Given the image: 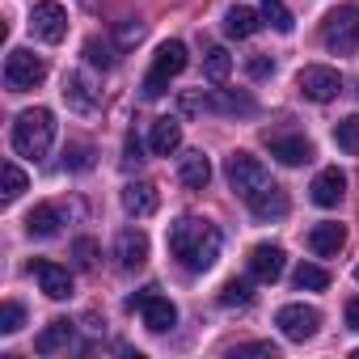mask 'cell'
<instances>
[{
	"mask_svg": "<svg viewBox=\"0 0 359 359\" xmlns=\"http://www.w3.org/2000/svg\"><path fill=\"white\" fill-rule=\"evenodd\" d=\"M43 76H47V64L34 51H26V47H13L9 51V60H5V85L13 93H26V89L43 85Z\"/></svg>",
	"mask_w": 359,
	"mask_h": 359,
	"instance_id": "obj_7",
	"label": "cell"
},
{
	"mask_svg": "<svg viewBox=\"0 0 359 359\" xmlns=\"http://www.w3.org/2000/svg\"><path fill=\"white\" fill-rule=\"evenodd\" d=\"M144 156H140V140L135 135H127V148H123V165H140Z\"/></svg>",
	"mask_w": 359,
	"mask_h": 359,
	"instance_id": "obj_39",
	"label": "cell"
},
{
	"mask_svg": "<svg viewBox=\"0 0 359 359\" xmlns=\"http://www.w3.org/2000/svg\"><path fill=\"white\" fill-rule=\"evenodd\" d=\"M177 110L182 114H195V110H203V114H254L258 102L250 93H241V89H212V93L195 89V93L177 97Z\"/></svg>",
	"mask_w": 359,
	"mask_h": 359,
	"instance_id": "obj_3",
	"label": "cell"
},
{
	"mask_svg": "<svg viewBox=\"0 0 359 359\" xmlns=\"http://www.w3.org/2000/svg\"><path fill=\"white\" fill-rule=\"evenodd\" d=\"M140 39H144V26H140V22H123V26H118V43H123V47H131V43H140Z\"/></svg>",
	"mask_w": 359,
	"mask_h": 359,
	"instance_id": "obj_38",
	"label": "cell"
},
{
	"mask_svg": "<svg viewBox=\"0 0 359 359\" xmlns=\"http://www.w3.org/2000/svg\"><path fill=\"white\" fill-rule=\"evenodd\" d=\"M85 64L106 72V68H114V64H118V51H114L110 43H102V39H89V43H85Z\"/></svg>",
	"mask_w": 359,
	"mask_h": 359,
	"instance_id": "obj_29",
	"label": "cell"
},
{
	"mask_svg": "<svg viewBox=\"0 0 359 359\" xmlns=\"http://www.w3.org/2000/svg\"><path fill=\"white\" fill-rule=\"evenodd\" d=\"M355 359H359V351H355Z\"/></svg>",
	"mask_w": 359,
	"mask_h": 359,
	"instance_id": "obj_42",
	"label": "cell"
},
{
	"mask_svg": "<svg viewBox=\"0 0 359 359\" xmlns=\"http://www.w3.org/2000/svg\"><path fill=\"white\" fill-rule=\"evenodd\" d=\"M292 283H296L300 292H325V287H330V271L317 266V262H300L296 275H292Z\"/></svg>",
	"mask_w": 359,
	"mask_h": 359,
	"instance_id": "obj_27",
	"label": "cell"
},
{
	"mask_svg": "<svg viewBox=\"0 0 359 359\" xmlns=\"http://www.w3.org/2000/svg\"><path fill=\"white\" fill-rule=\"evenodd\" d=\"M127 309H131V313L140 309V317H144V325H148L152 334H165V330L177 325V309H173V300H165L156 287H144L140 296H131Z\"/></svg>",
	"mask_w": 359,
	"mask_h": 359,
	"instance_id": "obj_8",
	"label": "cell"
},
{
	"mask_svg": "<svg viewBox=\"0 0 359 359\" xmlns=\"http://www.w3.org/2000/svg\"><path fill=\"white\" fill-rule=\"evenodd\" d=\"M258 9H262V22L275 26L279 34H292L296 30V18H292V9L283 5V0H258Z\"/></svg>",
	"mask_w": 359,
	"mask_h": 359,
	"instance_id": "obj_28",
	"label": "cell"
},
{
	"mask_svg": "<svg viewBox=\"0 0 359 359\" xmlns=\"http://www.w3.org/2000/svg\"><path fill=\"white\" fill-rule=\"evenodd\" d=\"M283 266H287V254H283L279 245L262 241V245L250 250V275H254L258 283H275V279L283 275Z\"/></svg>",
	"mask_w": 359,
	"mask_h": 359,
	"instance_id": "obj_13",
	"label": "cell"
},
{
	"mask_svg": "<svg viewBox=\"0 0 359 359\" xmlns=\"http://www.w3.org/2000/svg\"><path fill=\"white\" fill-rule=\"evenodd\" d=\"M321 43L334 55H355L359 51V5H338L321 22Z\"/></svg>",
	"mask_w": 359,
	"mask_h": 359,
	"instance_id": "obj_4",
	"label": "cell"
},
{
	"mask_svg": "<svg viewBox=\"0 0 359 359\" xmlns=\"http://www.w3.org/2000/svg\"><path fill=\"white\" fill-rule=\"evenodd\" d=\"M275 325H279V334H283L287 342H304V338L317 334L321 313H317L313 304H283V309L275 313Z\"/></svg>",
	"mask_w": 359,
	"mask_h": 359,
	"instance_id": "obj_11",
	"label": "cell"
},
{
	"mask_svg": "<svg viewBox=\"0 0 359 359\" xmlns=\"http://www.w3.org/2000/svg\"><path fill=\"white\" fill-rule=\"evenodd\" d=\"M26 325V309L18 300H5V309H0V334H18Z\"/></svg>",
	"mask_w": 359,
	"mask_h": 359,
	"instance_id": "obj_34",
	"label": "cell"
},
{
	"mask_svg": "<svg viewBox=\"0 0 359 359\" xmlns=\"http://www.w3.org/2000/svg\"><path fill=\"white\" fill-rule=\"evenodd\" d=\"M114 258L123 271H140L148 262V233L144 229H123L118 241H114Z\"/></svg>",
	"mask_w": 359,
	"mask_h": 359,
	"instance_id": "obj_15",
	"label": "cell"
},
{
	"mask_svg": "<svg viewBox=\"0 0 359 359\" xmlns=\"http://www.w3.org/2000/svg\"><path fill=\"white\" fill-rule=\"evenodd\" d=\"M237 355H271V359H279V346L275 342H241Z\"/></svg>",
	"mask_w": 359,
	"mask_h": 359,
	"instance_id": "obj_37",
	"label": "cell"
},
{
	"mask_svg": "<svg viewBox=\"0 0 359 359\" xmlns=\"http://www.w3.org/2000/svg\"><path fill=\"white\" fill-rule=\"evenodd\" d=\"M334 144H338L342 152L359 156V114H351V118H342V123L334 127Z\"/></svg>",
	"mask_w": 359,
	"mask_h": 359,
	"instance_id": "obj_31",
	"label": "cell"
},
{
	"mask_svg": "<svg viewBox=\"0 0 359 359\" xmlns=\"http://www.w3.org/2000/svg\"><path fill=\"white\" fill-rule=\"evenodd\" d=\"M0 173H5V191H0V199H5V203L22 199V195H26V187H30V177H26L13 161H5V169H0Z\"/></svg>",
	"mask_w": 359,
	"mask_h": 359,
	"instance_id": "obj_30",
	"label": "cell"
},
{
	"mask_svg": "<svg viewBox=\"0 0 359 359\" xmlns=\"http://www.w3.org/2000/svg\"><path fill=\"white\" fill-rule=\"evenodd\" d=\"M266 140H271V156L279 165H304V161H313V144L304 135H266Z\"/></svg>",
	"mask_w": 359,
	"mask_h": 359,
	"instance_id": "obj_20",
	"label": "cell"
},
{
	"mask_svg": "<svg viewBox=\"0 0 359 359\" xmlns=\"http://www.w3.org/2000/svg\"><path fill=\"white\" fill-rule=\"evenodd\" d=\"M148 148L156 156L177 152V148H182V123H177V118H156L152 123V135H148Z\"/></svg>",
	"mask_w": 359,
	"mask_h": 359,
	"instance_id": "obj_23",
	"label": "cell"
},
{
	"mask_svg": "<svg viewBox=\"0 0 359 359\" xmlns=\"http://www.w3.org/2000/svg\"><path fill=\"white\" fill-rule=\"evenodd\" d=\"M156 208H161V195H156L152 182H127V187H123V212H127V216L144 220V216H152Z\"/></svg>",
	"mask_w": 359,
	"mask_h": 359,
	"instance_id": "obj_17",
	"label": "cell"
},
{
	"mask_svg": "<svg viewBox=\"0 0 359 359\" xmlns=\"http://www.w3.org/2000/svg\"><path fill=\"white\" fill-rule=\"evenodd\" d=\"M245 203H250L254 220H283V216H287V208H292V203H287V191H279L275 182H271V187H262V191H258L254 199H245Z\"/></svg>",
	"mask_w": 359,
	"mask_h": 359,
	"instance_id": "obj_18",
	"label": "cell"
},
{
	"mask_svg": "<svg viewBox=\"0 0 359 359\" xmlns=\"http://www.w3.org/2000/svg\"><path fill=\"white\" fill-rule=\"evenodd\" d=\"M245 68H250V76H254V81H262V76H271V72H275V60H271V55H254Z\"/></svg>",
	"mask_w": 359,
	"mask_h": 359,
	"instance_id": "obj_36",
	"label": "cell"
},
{
	"mask_svg": "<svg viewBox=\"0 0 359 359\" xmlns=\"http://www.w3.org/2000/svg\"><path fill=\"white\" fill-rule=\"evenodd\" d=\"M51 140H55V114L47 106H34V110L18 114V123H13V152L18 156L43 161L51 152Z\"/></svg>",
	"mask_w": 359,
	"mask_h": 359,
	"instance_id": "obj_2",
	"label": "cell"
},
{
	"mask_svg": "<svg viewBox=\"0 0 359 359\" xmlns=\"http://www.w3.org/2000/svg\"><path fill=\"white\" fill-rule=\"evenodd\" d=\"M342 241H346V229H342L338 220H321V224H313V233H309V250H313L317 258H334V254L342 250Z\"/></svg>",
	"mask_w": 359,
	"mask_h": 359,
	"instance_id": "obj_21",
	"label": "cell"
},
{
	"mask_svg": "<svg viewBox=\"0 0 359 359\" xmlns=\"http://www.w3.org/2000/svg\"><path fill=\"white\" fill-rule=\"evenodd\" d=\"M177 177H182V187L203 191V187L212 182V161H208L203 152H187V156H182V165H177Z\"/></svg>",
	"mask_w": 359,
	"mask_h": 359,
	"instance_id": "obj_25",
	"label": "cell"
},
{
	"mask_svg": "<svg viewBox=\"0 0 359 359\" xmlns=\"http://www.w3.org/2000/svg\"><path fill=\"white\" fill-rule=\"evenodd\" d=\"M220 245H224V237L212 220L182 216V220L169 224V254L187 271H212L216 258H220Z\"/></svg>",
	"mask_w": 359,
	"mask_h": 359,
	"instance_id": "obj_1",
	"label": "cell"
},
{
	"mask_svg": "<svg viewBox=\"0 0 359 359\" xmlns=\"http://www.w3.org/2000/svg\"><path fill=\"white\" fill-rule=\"evenodd\" d=\"M355 283H359V266H355Z\"/></svg>",
	"mask_w": 359,
	"mask_h": 359,
	"instance_id": "obj_41",
	"label": "cell"
},
{
	"mask_svg": "<svg viewBox=\"0 0 359 359\" xmlns=\"http://www.w3.org/2000/svg\"><path fill=\"white\" fill-rule=\"evenodd\" d=\"M342 195H346V173H342L338 165L321 169V173L313 177V187H309V199H313L317 208H338Z\"/></svg>",
	"mask_w": 359,
	"mask_h": 359,
	"instance_id": "obj_12",
	"label": "cell"
},
{
	"mask_svg": "<svg viewBox=\"0 0 359 359\" xmlns=\"http://www.w3.org/2000/svg\"><path fill=\"white\" fill-rule=\"evenodd\" d=\"M224 177H229L233 195H241V199H254L262 187H271L266 165H262L258 156H250V152H233V156L224 161Z\"/></svg>",
	"mask_w": 359,
	"mask_h": 359,
	"instance_id": "obj_5",
	"label": "cell"
},
{
	"mask_svg": "<svg viewBox=\"0 0 359 359\" xmlns=\"http://www.w3.org/2000/svg\"><path fill=\"white\" fill-rule=\"evenodd\" d=\"M30 30H34V39H43V43H64L68 39V9L60 5V0H39V5L30 9Z\"/></svg>",
	"mask_w": 359,
	"mask_h": 359,
	"instance_id": "obj_9",
	"label": "cell"
},
{
	"mask_svg": "<svg viewBox=\"0 0 359 359\" xmlns=\"http://www.w3.org/2000/svg\"><path fill=\"white\" fill-rule=\"evenodd\" d=\"M346 330H355V334H359V296H355V300H346Z\"/></svg>",
	"mask_w": 359,
	"mask_h": 359,
	"instance_id": "obj_40",
	"label": "cell"
},
{
	"mask_svg": "<svg viewBox=\"0 0 359 359\" xmlns=\"http://www.w3.org/2000/svg\"><path fill=\"white\" fill-rule=\"evenodd\" d=\"M229 72H233V55H229L224 47H208V51H203V76H208L212 85H224Z\"/></svg>",
	"mask_w": 359,
	"mask_h": 359,
	"instance_id": "obj_26",
	"label": "cell"
},
{
	"mask_svg": "<svg viewBox=\"0 0 359 359\" xmlns=\"http://www.w3.org/2000/svg\"><path fill=\"white\" fill-rule=\"evenodd\" d=\"M258 26H262V9L233 5V9L224 13V34H229V39H250V34H258Z\"/></svg>",
	"mask_w": 359,
	"mask_h": 359,
	"instance_id": "obj_24",
	"label": "cell"
},
{
	"mask_svg": "<svg viewBox=\"0 0 359 359\" xmlns=\"http://www.w3.org/2000/svg\"><path fill=\"white\" fill-rule=\"evenodd\" d=\"M93 165V148L89 144H68L64 148V169H89Z\"/></svg>",
	"mask_w": 359,
	"mask_h": 359,
	"instance_id": "obj_35",
	"label": "cell"
},
{
	"mask_svg": "<svg viewBox=\"0 0 359 359\" xmlns=\"http://www.w3.org/2000/svg\"><path fill=\"white\" fill-rule=\"evenodd\" d=\"M296 89H300L309 102H334V97L342 93V76H338L334 68H325V64H309V68L296 72Z\"/></svg>",
	"mask_w": 359,
	"mask_h": 359,
	"instance_id": "obj_10",
	"label": "cell"
},
{
	"mask_svg": "<svg viewBox=\"0 0 359 359\" xmlns=\"http://www.w3.org/2000/svg\"><path fill=\"white\" fill-rule=\"evenodd\" d=\"M72 258H76L81 271H93L97 258H102V245H97L93 237H76V241H72Z\"/></svg>",
	"mask_w": 359,
	"mask_h": 359,
	"instance_id": "obj_33",
	"label": "cell"
},
{
	"mask_svg": "<svg viewBox=\"0 0 359 359\" xmlns=\"http://www.w3.org/2000/svg\"><path fill=\"white\" fill-rule=\"evenodd\" d=\"M187 68V43H161V51H156V60H152V72L144 76V97H161L165 89H169V81Z\"/></svg>",
	"mask_w": 359,
	"mask_h": 359,
	"instance_id": "obj_6",
	"label": "cell"
},
{
	"mask_svg": "<svg viewBox=\"0 0 359 359\" xmlns=\"http://www.w3.org/2000/svg\"><path fill=\"white\" fill-rule=\"evenodd\" d=\"M64 220H68V216H64L60 203H39V208L26 216V233L39 237V241H47V237H55V233L64 229Z\"/></svg>",
	"mask_w": 359,
	"mask_h": 359,
	"instance_id": "obj_19",
	"label": "cell"
},
{
	"mask_svg": "<svg viewBox=\"0 0 359 359\" xmlns=\"http://www.w3.org/2000/svg\"><path fill=\"white\" fill-rule=\"evenodd\" d=\"M64 97H68V106H72V110H81V114L97 110V89L89 85V76H85V72H68V76H64Z\"/></svg>",
	"mask_w": 359,
	"mask_h": 359,
	"instance_id": "obj_22",
	"label": "cell"
},
{
	"mask_svg": "<svg viewBox=\"0 0 359 359\" xmlns=\"http://www.w3.org/2000/svg\"><path fill=\"white\" fill-rule=\"evenodd\" d=\"M250 300H254V292H250L245 279H229V283L220 287V304H224V309H245Z\"/></svg>",
	"mask_w": 359,
	"mask_h": 359,
	"instance_id": "obj_32",
	"label": "cell"
},
{
	"mask_svg": "<svg viewBox=\"0 0 359 359\" xmlns=\"http://www.w3.org/2000/svg\"><path fill=\"white\" fill-rule=\"evenodd\" d=\"M72 342H76V325H72L68 317H55V321H47V330L34 338V351H39V355H68Z\"/></svg>",
	"mask_w": 359,
	"mask_h": 359,
	"instance_id": "obj_16",
	"label": "cell"
},
{
	"mask_svg": "<svg viewBox=\"0 0 359 359\" xmlns=\"http://www.w3.org/2000/svg\"><path fill=\"white\" fill-rule=\"evenodd\" d=\"M30 271H34L39 287H43L51 300H68V296H72V275H68V266L47 262V258H34V262H30Z\"/></svg>",
	"mask_w": 359,
	"mask_h": 359,
	"instance_id": "obj_14",
	"label": "cell"
}]
</instances>
